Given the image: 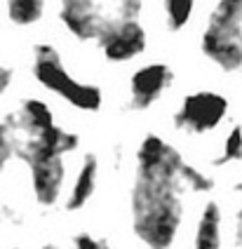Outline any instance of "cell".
<instances>
[{"instance_id": "20", "label": "cell", "mask_w": 242, "mask_h": 249, "mask_svg": "<svg viewBox=\"0 0 242 249\" xmlns=\"http://www.w3.org/2000/svg\"><path fill=\"white\" fill-rule=\"evenodd\" d=\"M238 242L242 245V207L238 212Z\"/></svg>"}, {"instance_id": "15", "label": "cell", "mask_w": 242, "mask_h": 249, "mask_svg": "<svg viewBox=\"0 0 242 249\" xmlns=\"http://www.w3.org/2000/svg\"><path fill=\"white\" fill-rule=\"evenodd\" d=\"M181 181H184L186 188H190V191H195V193H207V191H212V179L205 177L200 169H195V167L188 165V162H184Z\"/></svg>"}, {"instance_id": "2", "label": "cell", "mask_w": 242, "mask_h": 249, "mask_svg": "<svg viewBox=\"0 0 242 249\" xmlns=\"http://www.w3.org/2000/svg\"><path fill=\"white\" fill-rule=\"evenodd\" d=\"M10 120L17 134V160L26 165L78 148V137L54 120V113L43 99H24L10 113Z\"/></svg>"}, {"instance_id": "13", "label": "cell", "mask_w": 242, "mask_h": 249, "mask_svg": "<svg viewBox=\"0 0 242 249\" xmlns=\"http://www.w3.org/2000/svg\"><path fill=\"white\" fill-rule=\"evenodd\" d=\"M198 0H162V14H165V26L172 33L184 31L195 12Z\"/></svg>"}, {"instance_id": "3", "label": "cell", "mask_w": 242, "mask_h": 249, "mask_svg": "<svg viewBox=\"0 0 242 249\" xmlns=\"http://www.w3.org/2000/svg\"><path fill=\"white\" fill-rule=\"evenodd\" d=\"M200 50L224 73L242 71V0H216L200 36Z\"/></svg>"}, {"instance_id": "1", "label": "cell", "mask_w": 242, "mask_h": 249, "mask_svg": "<svg viewBox=\"0 0 242 249\" xmlns=\"http://www.w3.org/2000/svg\"><path fill=\"white\" fill-rule=\"evenodd\" d=\"M184 158L157 134H146L137 148L132 188V228L148 249H170L184 219Z\"/></svg>"}, {"instance_id": "8", "label": "cell", "mask_w": 242, "mask_h": 249, "mask_svg": "<svg viewBox=\"0 0 242 249\" xmlns=\"http://www.w3.org/2000/svg\"><path fill=\"white\" fill-rule=\"evenodd\" d=\"M174 80V71L165 61H153L137 69L129 78V108L146 111L170 89Z\"/></svg>"}, {"instance_id": "17", "label": "cell", "mask_w": 242, "mask_h": 249, "mask_svg": "<svg viewBox=\"0 0 242 249\" xmlns=\"http://www.w3.org/2000/svg\"><path fill=\"white\" fill-rule=\"evenodd\" d=\"M118 17L122 19H139L143 12V0H115Z\"/></svg>"}, {"instance_id": "11", "label": "cell", "mask_w": 242, "mask_h": 249, "mask_svg": "<svg viewBox=\"0 0 242 249\" xmlns=\"http://www.w3.org/2000/svg\"><path fill=\"white\" fill-rule=\"evenodd\" d=\"M221 245V209L216 202H207L198 221L193 249H219Z\"/></svg>"}, {"instance_id": "14", "label": "cell", "mask_w": 242, "mask_h": 249, "mask_svg": "<svg viewBox=\"0 0 242 249\" xmlns=\"http://www.w3.org/2000/svg\"><path fill=\"white\" fill-rule=\"evenodd\" d=\"M17 160V134L10 115L0 120V172H5L10 162Z\"/></svg>"}, {"instance_id": "19", "label": "cell", "mask_w": 242, "mask_h": 249, "mask_svg": "<svg viewBox=\"0 0 242 249\" xmlns=\"http://www.w3.org/2000/svg\"><path fill=\"white\" fill-rule=\"evenodd\" d=\"M12 83H15V71L10 66H5V64H0V97L7 94V89L12 87Z\"/></svg>"}, {"instance_id": "12", "label": "cell", "mask_w": 242, "mask_h": 249, "mask_svg": "<svg viewBox=\"0 0 242 249\" xmlns=\"http://www.w3.org/2000/svg\"><path fill=\"white\" fill-rule=\"evenodd\" d=\"M5 14L12 26H35L45 14V0H5Z\"/></svg>"}, {"instance_id": "7", "label": "cell", "mask_w": 242, "mask_h": 249, "mask_svg": "<svg viewBox=\"0 0 242 249\" xmlns=\"http://www.w3.org/2000/svg\"><path fill=\"white\" fill-rule=\"evenodd\" d=\"M94 42H97V47L101 50L106 61L125 64V61H132L139 54H143L148 36H146V28L139 19H122L120 17V19H111Z\"/></svg>"}, {"instance_id": "21", "label": "cell", "mask_w": 242, "mask_h": 249, "mask_svg": "<svg viewBox=\"0 0 242 249\" xmlns=\"http://www.w3.org/2000/svg\"><path fill=\"white\" fill-rule=\"evenodd\" d=\"M43 249H57V247H52V245H47V247H43Z\"/></svg>"}, {"instance_id": "10", "label": "cell", "mask_w": 242, "mask_h": 249, "mask_svg": "<svg viewBox=\"0 0 242 249\" xmlns=\"http://www.w3.org/2000/svg\"><path fill=\"white\" fill-rule=\"evenodd\" d=\"M97 172H99V162L94 155H85L83 165L78 169V177L73 181V188H71V195L66 200V209H83L89 202V197L94 193V186H97Z\"/></svg>"}, {"instance_id": "18", "label": "cell", "mask_w": 242, "mask_h": 249, "mask_svg": "<svg viewBox=\"0 0 242 249\" xmlns=\"http://www.w3.org/2000/svg\"><path fill=\"white\" fill-rule=\"evenodd\" d=\"M75 249H111V247L104 245L97 237H92L89 233H80V235L75 237Z\"/></svg>"}, {"instance_id": "6", "label": "cell", "mask_w": 242, "mask_h": 249, "mask_svg": "<svg viewBox=\"0 0 242 249\" xmlns=\"http://www.w3.org/2000/svg\"><path fill=\"white\" fill-rule=\"evenodd\" d=\"M228 115V99L212 89H198L186 94L181 106L174 113L176 129L188 134L214 132Z\"/></svg>"}, {"instance_id": "5", "label": "cell", "mask_w": 242, "mask_h": 249, "mask_svg": "<svg viewBox=\"0 0 242 249\" xmlns=\"http://www.w3.org/2000/svg\"><path fill=\"white\" fill-rule=\"evenodd\" d=\"M111 19H120L115 0H61L59 2V21L78 42H94Z\"/></svg>"}, {"instance_id": "16", "label": "cell", "mask_w": 242, "mask_h": 249, "mask_svg": "<svg viewBox=\"0 0 242 249\" xmlns=\"http://www.w3.org/2000/svg\"><path fill=\"white\" fill-rule=\"evenodd\" d=\"M242 158V124H233L224 141V158L221 162H235Z\"/></svg>"}, {"instance_id": "9", "label": "cell", "mask_w": 242, "mask_h": 249, "mask_svg": "<svg viewBox=\"0 0 242 249\" xmlns=\"http://www.w3.org/2000/svg\"><path fill=\"white\" fill-rule=\"evenodd\" d=\"M31 172V186H33V195L35 200L50 207L54 205L61 195V186H64V155H50V158H40L35 162H29Z\"/></svg>"}, {"instance_id": "4", "label": "cell", "mask_w": 242, "mask_h": 249, "mask_svg": "<svg viewBox=\"0 0 242 249\" xmlns=\"http://www.w3.org/2000/svg\"><path fill=\"white\" fill-rule=\"evenodd\" d=\"M33 78L43 85L47 92L64 99L69 106L85 113H97L104 106V92L99 85L78 80L64 66V59L54 45L40 42L33 50Z\"/></svg>"}]
</instances>
